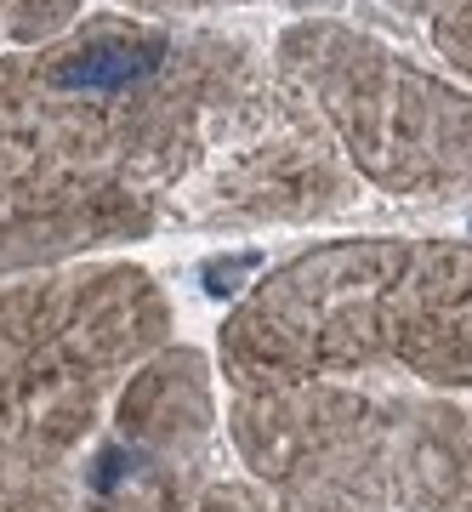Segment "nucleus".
<instances>
[{"instance_id":"6e6552de","label":"nucleus","mask_w":472,"mask_h":512,"mask_svg":"<svg viewBox=\"0 0 472 512\" xmlns=\"http://www.w3.org/2000/svg\"><path fill=\"white\" fill-rule=\"evenodd\" d=\"M404 507L472 512V399L410 393L404 421Z\"/></svg>"},{"instance_id":"423d86ee","label":"nucleus","mask_w":472,"mask_h":512,"mask_svg":"<svg viewBox=\"0 0 472 512\" xmlns=\"http://www.w3.org/2000/svg\"><path fill=\"white\" fill-rule=\"evenodd\" d=\"M370 188L330 143L319 114L279 80L273 57L228 97L205 160L165 200L177 228H296L359 217Z\"/></svg>"},{"instance_id":"7ed1b4c3","label":"nucleus","mask_w":472,"mask_h":512,"mask_svg":"<svg viewBox=\"0 0 472 512\" xmlns=\"http://www.w3.org/2000/svg\"><path fill=\"white\" fill-rule=\"evenodd\" d=\"M165 342L171 302L137 262H57L0 279V473L74 467L120 387Z\"/></svg>"},{"instance_id":"9b49d317","label":"nucleus","mask_w":472,"mask_h":512,"mask_svg":"<svg viewBox=\"0 0 472 512\" xmlns=\"http://www.w3.org/2000/svg\"><path fill=\"white\" fill-rule=\"evenodd\" d=\"M80 23V0H12L0 18V40L12 46H46Z\"/></svg>"},{"instance_id":"9d476101","label":"nucleus","mask_w":472,"mask_h":512,"mask_svg":"<svg viewBox=\"0 0 472 512\" xmlns=\"http://www.w3.org/2000/svg\"><path fill=\"white\" fill-rule=\"evenodd\" d=\"M404 12H416L433 52L450 63L461 80H472V0H399Z\"/></svg>"},{"instance_id":"39448f33","label":"nucleus","mask_w":472,"mask_h":512,"mask_svg":"<svg viewBox=\"0 0 472 512\" xmlns=\"http://www.w3.org/2000/svg\"><path fill=\"white\" fill-rule=\"evenodd\" d=\"M273 69L319 114L364 188L399 205L472 200V92L330 18L291 23L273 40Z\"/></svg>"},{"instance_id":"0eeeda50","label":"nucleus","mask_w":472,"mask_h":512,"mask_svg":"<svg viewBox=\"0 0 472 512\" xmlns=\"http://www.w3.org/2000/svg\"><path fill=\"white\" fill-rule=\"evenodd\" d=\"M217 467V421L171 393L120 399L86 456L57 473H0V512H194Z\"/></svg>"},{"instance_id":"20e7f679","label":"nucleus","mask_w":472,"mask_h":512,"mask_svg":"<svg viewBox=\"0 0 472 512\" xmlns=\"http://www.w3.org/2000/svg\"><path fill=\"white\" fill-rule=\"evenodd\" d=\"M410 393L325 376L228 382V439L245 473H211L194 512H410Z\"/></svg>"},{"instance_id":"f257e3e1","label":"nucleus","mask_w":472,"mask_h":512,"mask_svg":"<svg viewBox=\"0 0 472 512\" xmlns=\"http://www.w3.org/2000/svg\"><path fill=\"white\" fill-rule=\"evenodd\" d=\"M268 52L228 29L131 12L80 18L46 46L0 57V211L109 217L131 239L165 222L228 97Z\"/></svg>"},{"instance_id":"f03ea898","label":"nucleus","mask_w":472,"mask_h":512,"mask_svg":"<svg viewBox=\"0 0 472 512\" xmlns=\"http://www.w3.org/2000/svg\"><path fill=\"white\" fill-rule=\"evenodd\" d=\"M222 376L393 382L472 399L467 239H336L291 256L222 319Z\"/></svg>"},{"instance_id":"1a4fd4ad","label":"nucleus","mask_w":472,"mask_h":512,"mask_svg":"<svg viewBox=\"0 0 472 512\" xmlns=\"http://www.w3.org/2000/svg\"><path fill=\"white\" fill-rule=\"evenodd\" d=\"M120 239L131 234L109 217H18V211H0V279L29 274V268H57L69 256L120 245Z\"/></svg>"},{"instance_id":"f8f14e48","label":"nucleus","mask_w":472,"mask_h":512,"mask_svg":"<svg viewBox=\"0 0 472 512\" xmlns=\"http://www.w3.org/2000/svg\"><path fill=\"white\" fill-rule=\"evenodd\" d=\"M131 18L148 23H177V18H205V12H228V6H251V0H120Z\"/></svg>"},{"instance_id":"ddd939ff","label":"nucleus","mask_w":472,"mask_h":512,"mask_svg":"<svg viewBox=\"0 0 472 512\" xmlns=\"http://www.w3.org/2000/svg\"><path fill=\"white\" fill-rule=\"evenodd\" d=\"M6 6H12V0H0V18H6Z\"/></svg>"}]
</instances>
